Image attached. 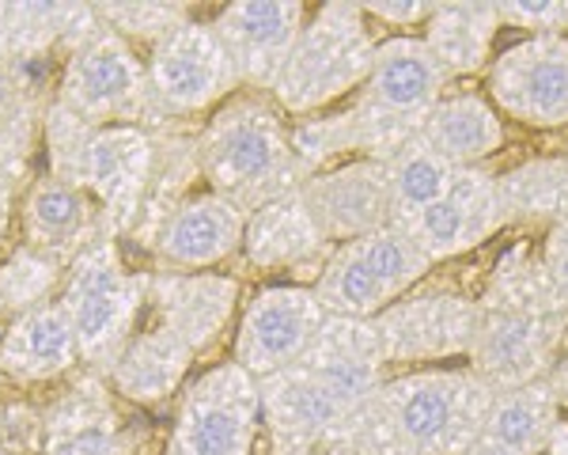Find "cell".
Segmentation results:
<instances>
[{
  "instance_id": "obj_1",
  "label": "cell",
  "mask_w": 568,
  "mask_h": 455,
  "mask_svg": "<svg viewBox=\"0 0 568 455\" xmlns=\"http://www.w3.org/2000/svg\"><path fill=\"white\" fill-rule=\"evenodd\" d=\"M568 350V304L542 266L530 240L511 243L478 293V334L470 345V372L500 391L549 380Z\"/></svg>"
},
{
  "instance_id": "obj_2",
  "label": "cell",
  "mask_w": 568,
  "mask_h": 455,
  "mask_svg": "<svg viewBox=\"0 0 568 455\" xmlns=\"http://www.w3.org/2000/svg\"><path fill=\"white\" fill-rule=\"evenodd\" d=\"M493 387L470 368L390 376L361 410V455H466L485 429Z\"/></svg>"
},
{
  "instance_id": "obj_3",
  "label": "cell",
  "mask_w": 568,
  "mask_h": 455,
  "mask_svg": "<svg viewBox=\"0 0 568 455\" xmlns=\"http://www.w3.org/2000/svg\"><path fill=\"white\" fill-rule=\"evenodd\" d=\"M197 171L213 194H224L246 213L304 186L292 152V130L258 91L232 95L201 125Z\"/></svg>"
},
{
  "instance_id": "obj_4",
  "label": "cell",
  "mask_w": 568,
  "mask_h": 455,
  "mask_svg": "<svg viewBox=\"0 0 568 455\" xmlns=\"http://www.w3.org/2000/svg\"><path fill=\"white\" fill-rule=\"evenodd\" d=\"M447 95V77L420 34H390L375 46L368 80L349 107L356 160L387 163L425 130V118Z\"/></svg>"
},
{
  "instance_id": "obj_5",
  "label": "cell",
  "mask_w": 568,
  "mask_h": 455,
  "mask_svg": "<svg viewBox=\"0 0 568 455\" xmlns=\"http://www.w3.org/2000/svg\"><path fill=\"white\" fill-rule=\"evenodd\" d=\"M372 20L353 0H329L307 16V27L284 65L277 88L270 91L281 111L311 118L349 91H361L375 61Z\"/></svg>"
},
{
  "instance_id": "obj_6",
  "label": "cell",
  "mask_w": 568,
  "mask_h": 455,
  "mask_svg": "<svg viewBox=\"0 0 568 455\" xmlns=\"http://www.w3.org/2000/svg\"><path fill=\"white\" fill-rule=\"evenodd\" d=\"M58 304L72 318L84 364L106 376L118 353L136 334V318L149 307V273H133L125 266L118 235L106 228L77 254Z\"/></svg>"
},
{
  "instance_id": "obj_7",
  "label": "cell",
  "mask_w": 568,
  "mask_h": 455,
  "mask_svg": "<svg viewBox=\"0 0 568 455\" xmlns=\"http://www.w3.org/2000/svg\"><path fill=\"white\" fill-rule=\"evenodd\" d=\"M58 103L95 130L103 125H144L152 133L160 130L141 53L106 23L65 58L58 80Z\"/></svg>"
},
{
  "instance_id": "obj_8",
  "label": "cell",
  "mask_w": 568,
  "mask_h": 455,
  "mask_svg": "<svg viewBox=\"0 0 568 455\" xmlns=\"http://www.w3.org/2000/svg\"><path fill=\"white\" fill-rule=\"evenodd\" d=\"M265 455H361V414L304 361L258 380Z\"/></svg>"
},
{
  "instance_id": "obj_9",
  "label": "cell",
  "mask_w": 568,
  "mask_h": 455,
  "mask_svg": "<svg viewBox=\"0 0 568 455\" xmlns=\"http://www.w3.org/2000/svg\"><path fill=\"white\" fill-rule=\"evenodd\" d=\"M144 72H149V95L160 130L216 111L240 88L232 58L209 20H186L163 34L149 50Z\"/></svg>"
},
{
  "instance_id": "obj_10",
  "label": "cell",
  "mask_w": 568,
  "mask_h": 455,
  "mask_svg": "<svg viewBox=\"0 0 568 455\" xmlns=\"http://www.w3.org/2000/svg\"><path fill=\"white\" fill-rule=\"evenodd\" d=\"M258 436V380L246 376L235 361H224L182 387L163 455H254Z\"/></svg>"
},
{
  "instance_id": "obj_11",
  "label": "cell",
  "mask_w": 568,
  "mask_h": 455,
  "mask_svg": "<svg viewBox=\"0 0 568 455\" xmlns=\"http://www.w3.org/2000/svg\"><path fill=\"white\" fill-rule=\"evenodd\" d=\"M155 171V133L144 125H103L88 130L77 160L61 179L77 182L88 190L91 202L99 205L110 232L122 240L133 232L136 213L149 194Z\"/></svg>"
},
{
  "instance_id": "obj_12",
  "label": "cell",
  "mask_w": 568,
  "mask_h": 455,
  "mask_svg": "<svg viewBox=\"0 0 568 455\" xmlns=\"http://www.w3.org/2000/svg\"><path fill=\"white\" fill-rule=\"evenodd\" d=\"M387 364H436L470 357L478 334V296L455 289H414L372 318Z\"/></svg>"
},
{
  "instance_id": "obj_13",
  "label": "cell",
  "mask_w": 568,
  "mask_h": 455,
  "mask_svg": "<svg viewBox=\"0 0 568 455\" xmlns=\"http://www.w3.org/2000/svg\"><path fill=\"white\" fill-rule=\"evenodd\" d=\"M323 323H326V307L318 304L311 285L262 289L243 307V318L235 326L232 361L254 380L284 372L307 357V350L315 345Z\"/></svg>"
},
{
  "instance_id": "obj_14",
  "label": "cell",
  "mask_w": 568,
  "mask_h": 455,
  "mask_svg": "<svg viewBox=\"0 0 568 455\" xmlns=\"http://www.w3.org/2000/svg\"><path fill=\"white\" fill-rule=\"evenodd\" d=\"M493 107L527 130H568V34H538L489 65Z\"/></svg>"
},
{
  "instance_id": "obj_15",
  "label": "cell",
  "mask_w": 568,
  "mask_h": 455,
  "mask_svg": "<svg viewBox=\"0 0 568 455\" xmlns=\"http://www.w3.org/2000/svg\"><path fill=\"white\" fill-rule=\"evenodd\" d=\"M213 31L227 50L240 88L270 95L307 27L300 0H235L213 16Z\"/></svg>"
},
{
  "instance_id": "obj_16",
  "label": "cell",
  "mask_w": 568,
  "mask_h": 455,
  "mask_svg": "<svg viewBox=\"0 0 568 455\" xmlns=\"http://www.w3.org/2000/svg\"><path fill=\"white\" fill-rule=\"evenodd\" d=\"M508 224L511 216L500 198V179L485 168H463L455 175L452 190L433 209H425V213L402 228L414 235L417 247L436 266V262H452L478 251L481 243L500 235Z\"/></svg>"
},
{
  "instance_id": "obj_17",
  "label": "cell",
  "mask_w": 568,
  "mask_h": 455,
  "mask_svg": "<svg viewBox=\"0 0 568 455\" xmlns=\"http://www.w3.org/2000/svg\"><path fill=\"white\" fill-rule=\"evenodd\" d=\"M136 429L114 406L106 376L84 368V376L45 410L42 455H136Z\"/></svg>"
},
{
  "instance_id": "obj_18",
  "label": "cell",
  "mask_w": 568,
  "mask_h": 455,
  "mask_svg": "<svg viewBox=\"0 0 568 455\" xmlns=\"http://www.w3.org/2000/svg\"><path fill=\"white\" fill-rule=\"evenodd\" d=\"M300 194L334 247L390 224L387 163L379 160H349L334 171H323V175L307 179Z\"/></svg>"
},
{
  "instance_id": "obj_19",
  "label": "cell",
  "mask_w": 568,
  "mask_h": 455,
  "mask_svg": "<svg viewBox=\"0 0 568 455\" xmlns=\"http://www.w3.org/2000/svg\"><path fill=\"white\" fill-rule=\"evenodd\" d=\"M235 300H240V281L224 273H149V307L155 326L179 334L194 350V357H205L224 338L235 315Z\"/></svg>"
},
{
  "instance_id": "obj_20",
  "label": "cell",
  "mask_w": 568,
  "mask_h": 455,
  "mask_svg": "<svg viewBox=\"0 0 568 455\" xmlns=\"http://www.w3.org/2000/svg\"><path fill=\"white\" fill-rule=\"evenodd\" d=\"M246 221H251V213L243 205L227 202L224 194H213V190H201L168 216L152 251L160 254L168 270H209L224 262L227 254L243 251Z\"/></svg>"
},
{
  "instance_id": "obj_21",
  "label": "cell",
  "mask_w": 568,
  "mask_h": 455,
  "mask_svg": "<svg viewBox=\"0 0 568 455\" xmlns=\"http://www.w3.org/2000/svg\"><path fill=\"white\" fill-rule=\"evenodd\" d=\"M304 364L315 372L323 384L345 398L356 414L379 395L387 384V353H383L379 331L372 318H337L326 315L323 331H318L315 345L307 350Z\"/></svg>"
},
{
  "instance_id": "obj_22",
  "label": "cell",
  "mask_w": 568,
  "mask_h": 455,
  "mask_svg": "<svg viewBox=\"0 0 568 455\" xmlns=\"http://www.w3.org/2000/svg\"><path fill=\"white\" fill-rule=\"evenodd\" d=\"M329 254H334V243L315 224V216H311L300 190L254 209L251 221H246L243 259L254 270H288V273L304 270L311 285H315Z\"/></svg>"
},
{
  "instance_id": "obj_23",
  "label": "cell",
  "mask_w": 568,
  "mask_h": 455,
  "mask_svg": "<svg viewBox=\"0 0 568 455\" xmlns=\"http://www.w3.org/2000/svg\"><path fill=\"white\" fill-rule=\"evenodd\" d=\"M106 232V221L99 205L91 202L88 190L61 175H42L27 186L23 198V243L61 266H72L77 254L88 247L95 235Z\"/></svg>"
},
{
  "instance_id": "obj_24",
  "label": "cell",
  "mask_w": 568,
  "mask_h": 455,
  "mask_svg": "<svg viewBox=\"0 0 568 455\" xmlns=\"http://www.w3.org/2000/svg\"><path fill=\"white\" fill-rule=\"evenodd\" d=\"M77 364H84V353L58 300L20 312L0 334V372L16 384H50Z\"/></svg>"
},
{
  "instance_id": "obj_25",
  "label": "cell",
  "mask_w": 568,
  "mask_h": 455,
  "mask_svg": "<svg viewBox=\"0 0 568 455\" xmlns=\"http://www.w3.org/2000/svg\"><path fill=\"white\" fill-rule=\"evenodd\" d=\"M194 361V350L179 334L149 326V331H136L130 345L118 353V361L106 372V384L125 403L155 410L179 395Z\"/></svg>"
},
{
  "instance_id": "obj_26",
  "label": "cell",
  "mask_w": 568,
  "mask_h": 455,
  "mask_svg": "<svg viewBox=\"0 0 568 455\" xmlns=\"http://www.w3.org/2000/svg\"><path fill=\"white\" fill-rule=\"evenodd\" d=\"M103 27L95 8L88 4H0V58L12 65H39L53 46L65 42L69 53Z\"/></svg>"
},
{
  "instance_id": "obj_27",
  "label": "cell",
  "mask_w": 568,
  "mask_h": 455,
  "mask_svg": "<svg viewBox=\"0 0 568 455\" xmlns=\"http://www.w3.org/2000/svg\"><path fill=\"white\" fill-rule=\"evenodd\" d=\"M497 31V4H485V0H447V4H436V12L420 27V42L436 58V65L444 69V77L455 80L474 77V72L493 65L489 53Z\"/></svg>"
},
{
  "instance_id": "obj_28",
  "label": "cell",
  "mask_w": 568,
  "mask_h": 455,
  "mask_svg": "<svg viewBox=\"0 0 568 455\" xmlns=\"http://www.w3.org/2000/svg\"><path fill=\"white\" fill-rule=\"evenodd\" d=\"M504 136L508 133H504L500 111L474 91L444 95L420 130V141L455 168H481L504 149Z\"/></svg>"
},
{
  "instance_id": "obj_29",
  "label": "cell",
  "mask_w": 568,
  "mask_h": 455,
  "mask_svg": "<svg viewBox=\"0 0 568 455\" xmlns=\"http://www.w3.org/2000/svg\"><path fill=\"white\" fill-rule=\"evenodd\" d=\"M561 417L565 410L557 403L549 380H538V384L493 395L481 436L504 444V448L516 455H542L549 448V441H554Z\"/></svg>"
},
{
  "instance_id": "obj_30",
  "label": "cell",
  "mask_w": 568,
  "mask_h": 455,
  "mask_svg": "<svg viewBox=\"0 0 568 455\" xmlns=\"http://www.w3.org/2000/svg\"><path fill=\"white\" fill-rule=\"evenodd\" d=\"M500 179V198L511 224H554L568 221V160L565 156H538L511 168Z\"/></svg>"
},
{
  "instance_id": "obj_31",
  "label": "cell",
  "mask_w": 568,
  "mask_h": 455,
  "mask_svg": "<svg viewBox=\"0 0 568 455\" xmlns=\"http://www.w3.org/2000/svg\"><path fill=\"white\" fill-rule=\"evenodd\" d=\"M463 168L436 156L425 141H409L398 156L387 160V186H390V224H406L433 209L452 190Z\"/></svg>"
},
{
  "instance_id": "obj_32",
  "label": "cell",
  "mask_w": 568,
  "mask_h": 455,
  "mask_svg": "<svg viewBox=\"0 0 568 455\" xmlns=\"http://www.w3.org/2000/svg\"><path fill=\"white\" fill-rule=\"evenodd\" d=\"M65 273L69 266H61L58 259L20 243V247L0 262V307L20 315L31 312V307L50 304V300H58L53 289L65 285Z\"/></svg>"
},
{
  "instance_id": "obj_33",
  "label": "cell",
  "mask_w": 568,
  "mask_h": 455,
  "mask_svg": "<svg viewBox=\"0 0 568 455\" xmlns=\"http://www.w3.org/2000/svg\"><path fill=\"white\" fill-rule=\"evenodd\" d=\"M292 152H296V163H300V175H304V182L323 175V171L342 168L345 156L356 160L349 114L334 111V114L300 118V122L292 125Z\"/></svg>"
},
{
  "instance_id": "obj_34",
  "label": "cell",
  "mask_w": 568,
  "mask_h": 455,
  "mask_svg": "<svg viewBox=\"0 0 568 455\" xmlns=\"http://www.w3.org/2000/svg\"><path fill=\"white\" fill-rule=\"evenodd\" d=\"M95 12L110 31H118L130 46L133 39H141L149 42V50L163 34H171L179 23L190 20V12L182 4H155V0H144V4H99Z\"/></svg>"
},
{
  "instance_id": "obj_35",
  "label": "cell",
  "mask_w": 568,
  "mask_h": 455,
  "mask_svg": "<svg viewBox=\"0 0 568 455\" xmlns=\"http://www.w3.org/2000/svg\"><path fill=\"white\" fill-rule=\"evenodd\" d=\"M497 16L500 27L530 31V39L568 31V0H508V4H497Z\"/></svg>"
},
{
  "instance_id": "obj_36",
  "label": "cell",
  "mask_w": 568,
  "mask_h": 455,
  "mask_svg": "<svg viewBox=\"0 0 568 455\" xmlns=\"http://www.w3.org/2000/svg\"><path fill=\"white\" fill-rule=\"evenodd\" d=\"M45 436V410H34L27 403H4L0 406V448L12 455H42Z\"/></svg>"
},
{
  "instance_id": "obj_37",
  "label": "cell",
  "mask_w": 568,
  "mask_h": 455,
  "mask_svg": "<svg viewBox=\"0 0 568 455\" xmlns=\"http://www.w3.org/2000/svg\"><path fill=\"white\" fill-rule=\"evenodd\" d=\"M364 16L368 20H379L394 27V31H409V27H425L428 16L436 12V4H428V0H372V4H361Z\"/></svg>"
},
{
  "instance_id": "obj_38",
  "label": "cell",
  "mask_w": 568,
  "mask_h": 455,
  "mask_svg": "<svg viewBox=\"0 0 568 455\" xmlns=\"http://www.w3.org/2000/svg\"><path fill=\"white\" fill-rule=\"evenodd\" d=\"M538 254H542V266L549 273V281L557 285V293L565 296L568 304V221L554 224L538 243Z\"/></svg>"
},
{
  "instance_id": "obj_39",
  "label": "cell",
  "mask_w": 568,
  "mask_h": 455,
  "mask_svg": "<svg viewBox=\"0 0 568 455\" xmlns=\"http://www.w3.org/2000/svg\"><path fill=\"white\" fill-rule=\"evenodd\" d=\"M27 103H31V84H27L23 69L0 58V125L12 114H20Z\"/></svg>"
},
{
  "instance_id": "obj_40",
  "label": "cell",
  "mask_w": 568,
  "mask_h": 455,
  "mask_svg": "<svg viewBox=\"0 0 568 455\" xmlns=\"http://www.w3.org/2000/svg\"><path fill=\"white\" fill-rule=\"evenodd\" d=\"M12 198H16V179L0 171V243H4L8 221H12Z\"/></svg>"
},
{
  "instance_id": "obj_41",
  "label": "cell",
  "mask_w": 568,
  "mask_h": 455,
  "mask_svg": "<svg viewBox=\"0 0 568 455\" xmlns=\"http://www.w3.org/2000/svg\"><path fill=\"white\" fill-rule=\"evenodd\" d=\"M549 387H554L561 410H568V350L561 353V361L554 364V372H549Z\"/></svg>"
},
{
  "instance_id": "obj_42",
  "label": "cell",
  "mask_w": 568,
  "mask_h": 455,
  "mask_svg": "<svg viewBox=\"0 0 568 455\" xmlns=\"http://www.w3.org/2000/svg\"><path fill=\"white\" fill-rule=\"evenodd\" d=\"M542 455H568V417H561V425H557L554 441H549V448Z\"/></svg>"
},
{
  "instance_id": "obj_43",
  "label": "cell",
  "mask_w": 568,
  "mask_h": 455,
  "mask_svg": "<svg viewBox=\"0 0 568 455\" xmlns=\"http://www.w3.org/2000/svg\"><path fill=\"white\" fill-rule=\"evenodd\" d=\"M466 455H516V452H508L504 444L489 441V436H478V441H474V448L466 452Z\"/></svg>"
},
{
  "instance_id": "obj_44",
  "label": "cell",
  "mask_w": 568,
  "mask_h": 455,
  "mask_svg": "<svg viewBox=\"0 0 568 455\" xmlns=\"http://www.w3.org/2000/svg\"><path fill=\"white\" fill-rule=\"evenodd\" d=\"M0 455H12V452H4V448H0Z\"/></svg>"
},
{
  "instance_id": "obj_45",
  "label": "cell",
  "mask_w": 568,
  "mask_h": 455,
  "mask_svg": "<svg viewBox=\"0 0 568 455\" xmlns=\"http://www.w3.org/2000/svg\"><path fill=\"white\" fill-rule=\"evenodd\" d=\"M565 160H568V156H565Z\"/></svg>"
}]
</instances>
